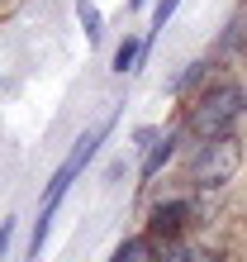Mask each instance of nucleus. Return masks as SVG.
<instances>
[{"mask_svg": "<svg viewBox=\"0 0 247 262\" xmlns=\"http://www.w3.org/2000/svg\"><path fill=\"white\" fill-rule=\"evenodd\" d=\"M219 72H224V67L214 62L209 53H200V57H190V62H185V67L171 76V81H166V96H171V100L181 105V100H190L195 91H205V86H209V81H214Z\"/></svg>", "mask_w": 247, "mask_h": 262, "instance_id": "0eeeda50", "label": "nucleus"}, {"mask_svg": "<svg viewBox=\"0 0 247 262\" xmlns=\"http://www.w3.org/2000/svg\"><path fill=\"white\" fill-rule=\"evenodd\" d=\"M185 5V0H157V5H152V19H147V34H143V43H147V53H152V43L162 38V29L176 19V10Z\"/></svg>", "mask_w": 247, "mask_h": 262, "instance_id": "9b49d317", "label": "nucleus"}, {"mask_svg": "<svg viewBox=\"0 0 247 262\" xmlns=\"http://www.w3.org/2000/svg\"><path fill=\"white\" fill-rule=\"evenodd\" d=\"M195 262H233V248L224 238H195Z\"/></svg>", "mask_w": 247, "mask_h": 262, "instance_id": "ddd939ff", "label": "nucleus"}, {"mask_svg": "<svg viewBox=\"0 0 247 262\" xmlns=\"http://www.w3.org/2000/svg\"><path fill=\"white\" fill-rule=\"evenodd\" d=\"M114 124H119V110L105 115V119H95L90 129H81V134H76V143L67 148V158L53 167L48 186H43V195H38L34 229H29V262L43 257V248H48V234H53V220H57V210H62V200H67V191L76 186V177H86V167L100 158V148H105V138L114 134Z\"/></svg>", "mask_w": 247, "mask_h": 262, "instance_id": "f257e3e1", "label": "nucleus"}, {"mask_svg": "<svg viewBox=\"0 0 247 262\" xmlns=\"http://www.w3.org/2000/svg\"><path fill=\"white\" fill-rule=\"evenodd\" d=\"M157 138H162V124H138V129H133V138H129V148L138 152V158H143V152L157 143Z\"/></svg>", "mask_w": 247, "mask_h": 262, "instance_id": "4468645a", "label": "nucleus"}, {"mask_svg": "<svg viewBox=\"0 0 247 262\" xmlns=\"http://www.w3.org/2000/svg\"><path fill=\"white\" fill-rule=\"evenodd\" d=\"M76 24H81L86 43H100L105 38V14H100L95 0H76Z\"/></svg>", "mask_w": 247, "mask_h": 262, "instance_id": "9d476101", "label": "nucleus"}, {"mask_svg": "<svg viewBox=\"0 0 247 262\" xmlns=\"http://www.w3.org/2000/svg\"><path fill=\"white\" fill-rule=\"evenodd\" d=\"M209 205H214V195H200V191H190V186L166 191V195H152L147 210H143V229H147L157 243L195 238V229L209 224Z\"/></svg>", "mask_w": 247, "mask_h": 262, "instance_id": "20e7f679", "label": "nucleus"}, {"mask_svg": "<svg viewBox=\"0 0 247 262\" xmlns=\"http://www.w3.org/2000/svg\"><path fill=\"white\" fill-rule=\"evenodd\" d=\"M176 124L185 134V148L209 143L219 134H238L247 124V86L238 72H219L205 91L176 105Z\"/></svg>", "mask_w": 247, "mask_h": 262, "instance_id": "f03ea898", "label": "nucleus"}, {"mask_svg": "<svg viewBox=\"0 0 247 262\" xmlns=\"http://www.w3.org/2000/svg\"><path fill=\"white\" fill-rule=\"evenodd\" d=\"M152 262H195V238H171V243H157Z\"/></svg>", "mask_w": 247, "mask_h": 262, "instance_id": "f8f14e48", "label": "nucleus"}, {"mask_svg": "<svg viewBox=\"0 0 247 262\" xmlns=\"http://www.w3.org/2000/svg\"><path fill=\"white\" fill-rule=\"evenodd\" d=\"M209 57L219 62L224 72H238L247 62V0H238V10L224 19V29L214 34L209 43Z\"/></svg>", "mask_w": 247, "mask_h": 262, "instance_id": "423d86ee", "label": "nucleus"}, {"mask_svg": "<svg viewBox=\"0 0 247 262\" xmlns=\"http://www.w3.org/2000/svg\"><path fill=\"white\" fill-rule=\"evenodd\" d=\"M242 86H247V76H242Z\"/></svg>", "mask_w": 247, "mask_h": 262, "instance_id": "f3484780", "label": "nucleus"}, {"mask_svg": "<svg viewBox=\"0 0 247 262\" xmlns=\"http://www.w3.org/2000/svg\"><path fill=\"white\" fill-rule=\"evenodd\" d=\"M181 152H185V134H181L176 119H171V124L162 129V138L143 152V158H138V191L147 195V191H152V186H157V181L181 162Z\"/></svg>", "mask_w": 247, "mask_h": 262, "instance_id": "39448f33", "label": "nucleus"}, {"mask_svg": "<svg viewBox=\"0 0 247 262\" xmlns=\"http://www.w3.org/2000/svg\"><path fill=\"white\" fill-rule=\"evenodd\" d=\"M14 234H19V220H14V214H10V220H0V262L10 257V248H14Z\"/></svg>", "mask_w": 247, "mask_h": 262, "instance_id": "2eb2a0df", "label": "nucleus"}, {"mask_svg": "<svg viewBox=\"0 0 247 262\" xmlns=\"http://www.w3.org/2000/svg\"><path fill=\"white\" fill-rule=\"evenodd\" d=\"M247 167V138L238 134H219L209 143H195L181 152V186H190L200 195H219L242 177Z\"/></svg>", "mask_w": 247, "mask_h": 262, "instance_id": "7ed1b4c3", "label": "nucleus"}, {"mask_svg": "<svg viewBox=\"0 0 247 262\" xmlns=\"http://www.w3.org/2000/svg\"><path fill=\"white\" fill-rule=\"evenodd\" d=\"M143 5H147V0H129V10H143Z\"/></svg>", "mask_w": 247, "mask_h": 262, "instance_id": "dca6fc26", "label": "nucleus"}, {"mask_svg": "<svg viewBox=\"0 0 247 262\" xmlns=\"http://www.w3.org/2000/svg\"><path fill=\"white\" fill-rule=\"evenodd\" d=\"M143 62H147V43H143V34H124V38L114 43V53H110V72H114V76L143 72Z\"/></svg>", "mask_w": 247, "mask_h": 262, "instance_id": "6e6552de", "label": "nucleus"}, {"mask_svg": "<svg viewBox=\"0 0 247 262\" xmlns=\"http://www.w3.org/2000/svg\"><path fill=\"white\" fill-rule=\"evenodd\" d=\"M152 253H157V238H152L147 229H133V234H124L114 243L110 262H152Z\"/></svg>", "mask_w": 247, "mask_h": 262, "instance_id": "1a4fd4ad", "label": "nucleus"}]
</instances>
